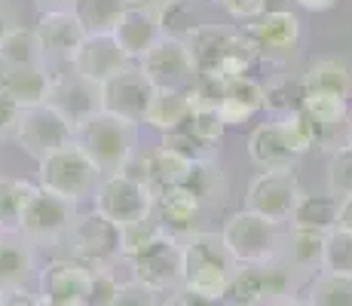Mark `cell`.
<instances>
[{"label":"cell","mask_w":352,"mask_h":306,"mask_svg":"<svg viewBox=\"0 0 352 306\" xmlns=\"http://www.w3.org/2000/svg\"><path fill=\"white\" fill-rule=\"evenodd\" d=\"M187 46L196 61V74L206 80H218V83L248 77L252 67L261 61V50L245 31L199 28L187 40Z\"/></svg>","instance_id":"obj_1"},{"label":"cell","mask_w":352,"mask_h":306,"mask_svg":"<svg viewBox=\"0 0 352 306\" xmlns=\"http://www.w3.org/2000/svg\"><path fill=\"white\" fill-rule=\"evenodd\" d=\"M239 263L233 261L230 248L221 239V233H196L184 236L181 242V288L193 291V294L206 297V300H221L227 291L230 278H233Z\"/></svg>","instance_id":"obj_2"},{"label":"cell","mask_w":352,"mask_h":306,"mask_svg":"<svg viewBox=\"0 0 352 306\" xmlns=\"http://www.w3.org/2000/svg\"><path fill=\"white\" fill-rule=\"evenodd\" d=\"M74 141L96 162L101 175L123 172L138 151V122L107 111H96L92 117L74 126Z\"/></svg>","instance_id":"obj_3"},{"label":"cell","mask_w":352,"mask_h":306,"mask_svg":"<svg viewBox=\"0 0 352 306\" xmlns=\"http://www.w3.org/2000/svg\"><path fill=\"white\" fill-rule=\"evenodd\" d=\"M221 239L239 267H257V263H270L282 254L285 233H282V223L242 208V212H233L227 217Z\"/></svg>","instance_id":"obj_4"},{"label":"cell","mask_w":352,"mask_h":306,"mask_svg":"<svg viewBox=\"0 0 352 306\" xmlns=\"http://www.w3.org/2000/svg\"><path fill=\"white\" fill-rule=\"evenodd\" d=\"M37 166H40V172H37L40 187L52 190V193H58V196H67V199H74V202L92 196L101 181L98 166L86 156V151L77 141H71V144H65V147H58V151H52L50 156H43Z\"/></svg>","instance_id":"obj_5"},{"label":"cell","mask_w":352,"mask_h":306,"mask_svg":"<svg viewBox=\"0 0 352 306\" xmlns=\"http://www.w3.org/2000/svg\"><path fill=\"white\" fill-rule=\"evenodd\" d=\"M96 212L104 215L107 221H113L117 227H126V223H135L141 217L153 215V193L144 181H138L135 175L113 172V175H101L96 193Z\"/></svg>","instance_id":"obj_6"},{"label":"cell","mask_w":352,"mask_h":306,"mask_svg":"<svg viewBox=\"0 0 352 306\" xmlns=\"http://www.w3.org/2000/svg\"><path fill=\"white\" fill-rule=\"evenodd\" d=\"M80 217L77 202L67 199V196H58L52 190H43L37 184L34 193L28 196L22 208V221H19V230L34 242V245H46V242H58L71 233L74 221Z\"/></svg>","instance_id":"obj_7"},{"label":"cell","mask_w":352,"mask_h":306,"mask_svg":"<svg viewBox=\"0 0 352 306\" xmlns=\"http://www.w3.org/2000/svg\"><path fill=\"white\" fill-rule=\"evenodd\" d=\"M16 141L22 144V151L34 156V160H43L58 147L71 144L74 141V126L67 122L56 107L43 105H34V107H22L16 122Z\"/></svg>","instance_id":"obj_8"},{"label":"cell","mask_w":352,"mask_h":306,"mask_svg":"<svg viewBox=\"0 0 352 306\" xmlns=\"http://www.w3.org/2000/svg\"><path fill=\"white\" fill-rule=\"evenodd\" d=\"M138 67L153 83V89H190L199 80L190 46L184 40H172V37H160L138 58Z\"/></svg>","instance_id":"obj_9"},{"label":"cell","mask_w":352,"mask_h":306,"mask_svg":"<svg viewBox=\"0 0 352 306\" xmlns=\"http://www.w3.org/2000/svg\"><path fill=\"white\" fill-rule=\"evenodd\" d=\"M300 196V181L291 168H270V172H261L252 181V187L245 193V208L267 217V221L285 223L291 221V212L297 208Z\"/></svg>","instance_id":"obj_10"},{"label":"cell","mask_w":352,"mask_h":306,"mask_svg":"<svg viewBox=\"0 0 352 306\" xmlns=\"http://www.w3.org/2000/svg\"><path fill=\"white\" fill-rule=\"evenodd\" d=\"M65 239L71 242L74 261L86 267H111L117 257H123L120 254V227L98 212L77 217Z\"/></svg>","instance_id":"obj_11"},{"label":"cell","mask_w":352,"mask_h":306,"mask_svg":"<svg viewBox=\"0 0 352 306\" xmlns=\"http://www.w3.org/2000/svg\"><path fill=\"white\" fill-rule=\"evenodd\" d=\"M153 95V83L144 77L138 65H129L120 74L107 77L104 83H98V105L101 111L117 113L123 120L141 122L147 111V101Z\"/></svg>","instance_id":"obj_12"},{"label":"cell","mask_w":352,"mask_h":306,"mask_svg":"<svg viewBox=\"0 0 352 306\" xmlns=\"http://www.w3.org/2000/svg\"><path fill=\"white\" fill-rule=\"evenodd\" d=\"M132 267V278L147 288H153L157 294L162 291H178L181 288V239L172 233H166L160 242H153L147 251H141L138 257H129Z\"/></svg>","instance_id":"obj_13"},{"label":"cell","mask_w":352,"mask_h":306,"mask_svg":"<svg viewBox=\"0 0 352 306\" xmlns=\"http://www.w3.org/2000/svg\"><path fill=\"white\" fill-rule=\"evenodd\" d=\"M34 34H37L46 61L50 58L71 61L83 46V40L89 37V28H86V19L77 10H43Z\"/></svg>","instance_id":"obj_14"},{"label":"cell","mask_w":352,"mask_h":306,"mask_svg":"<svg viewBox=\"0 0 352 306\" xmlns=\"http://www.w3.org/2000/svg\"><path fill=\"white\" fill-rule=\"evenodd\" d=\"M40 282V303L62 306V303H86L92 285V270L71 257H56L37 276Z\"/></svg>","instance_id":"obj_15"},{"label":"cell","mask_w":352,"mask_h":306,"mask_svg":"<svg viewBox=\"0 0 352 306\" xmlns=\"http://www.w3.org/2000/svg\"><path fill=\"white\" fill-rule=\"evenodd\" d=\"M132 65V58L120 50V43L111 37V31H89V37L83 40V46L77 50V56L71 58V71H77L89 83H104L107 77L120 74L123 67Z\"/></svg>","instance_id":"obj_16"},{"label":"cell","mask_w":352,"mask_h":306,"mask_svg":"<svg viewBox=\"0 0 352 306\" xmlns=\"http://www.w3.org/2000/svg\"><path fill=\"white\" fill-rule=\"evenodd\" d=\"M107 31H111V37L117 40L120 50L132 61H138L162 37L160 22H157V10H147V6H123V10L111 19V28Z\"/></svg>","instance_id":"obj_17"},{"label":"cell","mask_w":352,"mask_h":306,"mask_svg":"<svg viewBox=\"0 0 352 306\" xmlns=\"http://www.w3.org/2000/svg\"><path fill=\"white\" fill-rule=\"evenodd\" d=\"M46 105L56 107L62 117L77 126L83 122L86 117H92L96 111H101L98 105V86L83 80L77 71L71 74H62V77H52V86H50V95H46Z\"/></svg>","instance_id":"obj_18"},{"label":"cell","mask_w":352,"mask_h":306,"mask_svg":"<svg viewBox=\"0 0 352 306\" xmlns=\"http://www.w3.org/2000/svg\"><path fill=\"white\" fill-rule=\"evenodd\" d=\"M202 215V199L190 187H168L153 196V217L168 230L172 236H190L196 233V221Z\"/></svg>","instance_id":"obj_19"},{"label":"cell","mask_w":352,"mask_h":306,"mask_svg":"<svg viewBox=\"0 0 352 306\" xmlns=\"http://www.w3.org/2000/svg\"><path fill=\"white\" fill-rule=\"evenodd\" d=\"M52 86L50 67H12L0 61V95L16 101L19 107H34L43 105Z\"/></svg>","instance_id":"obj_20"},{"label":"cell","mask_w":352,"mask_h":306,"mask_svg":"<svg viewBox=\"0 0 352 306\" xmlns=\"http://www.w3.org/2000/svg\"><path fill=\"white\" fill-rule=\"evenodd\" d=\"M245 34L254 40V46L263 52H291L300 40V19L288 10L263 12L245 28Z\"/></svg>","instance_id":"obj_21"},{"label":"cell","mask_w":352,"mask_h":306,"mask_svg":"<svg viewBox=\"0 0 352 306\" xmlns=\"http://www.w3.org/2000/svg\"><path fill=\"white\" fill-rule=\"evenodd\" d=\"M34 276V242L22 230H0V288H25Z\"/></svg>","instance_id":"obj_22"},{"label":"cell","mask_w":352,"mask_h":306,"mask_svg":"<svg viewBox=\"0 0 352 306\" xmlns=\"http://www.w3.org/2000/svg\"><path fill=\"white\" fill-rule=\"evenodd\" d=\"M190 166L193 160H187V156L168 151V147H157L153 153H147L144 160H138V168L141 172H126L135 175L138 181H144L147 187H151V193L157 196L160 190H168V187H181V184L187 181V175H190Z\"/></svg>","instance_id":"obj_23"},{"label":"cell","mask_w":352,"mask_h":306,"mask_svg":"<svg viewBox=\"0 0 352 306\" xmlns=\"http://www.w3.org/2000/svg\"><path fill=\"white\" fill-rule=\"evenodd\" d=\"M248 156L263 172H270V168H294V162H297V156L291 153V147L282 138V129L276 122V117L270 122H261L252 132V138H248Z\"/></svg>","instance_id":"obj_24"},{"label":"cell","mask_w":352,"mask_h":306,"mask_svg":"<svg viewBox=\"0 0 352 306\" xmlns=\"http://www.w3.org/2000/svg\"><path fill=\"white\" fill-rule=\"evenodd\" d=\"M322 236L324 233H313V230H297L291 227V233L282 242V254L279 261L288 270H294L297 276H313L322 267Z\"/></svg>","instance_id":"obj_25"},{"label":"cell","mask_w":352,"mask_h":306,"mask_svg":"<svg viewBox=\"0 0 352 306\" xmlns=\"http://www.w3.org/2000/svg\"><path fill=\"white\" fill-rule=\"evenodd\" d=\"M187 113H190L187 89H153L141 122L160 129V132H172V129H178L187 120Z\"/></svg>","instance_id":"obj_26"},{"label":"cell","mask_w":352,"mask_h":306,"mask_svg":"<svg viewBox=\"0 0 352 306\" xmlns=\"http://www.w3.org/2000/svg\"><path fill=\"white\" fill-rule=\"evenodd\" d=\"M303 92H331L349 98L352 92V71L343 58H319L307 67L300 77Z\"/></svg>","instance_id":"obj_27"},{"label":"cell","mask_w":352,"mask_h":306,"mask_svg":"<svg viewBox=\"0 0 352 306\" xmlns=\"http://www.w3.org/2000/svg\"><path fill=\"white\" fill-rule=\"evenodd\" d=\"M337 206L340 199H334L331 193L324 196H313V193H303L297 208L291 212V227L297 230H313V233H328V230L337 227Z\"/></svg>","instance_id":"obj_28"},{"label":"cell","mask_w":352,"mask_h":306,"mask_svg":"<svg viewBox=\"0 0 352 306\" xmlns=\"http://www.w3.org/2000/svg\"><path fill=\"white\" fill-rule=\"evenodd\" d=\"M303 113L319 126L322 132V144L328 138V132L346 126V113H349V98L343 95H331V92H303Z\"/></svg>","instance_id":"obj_29"},{"label":"cell","mask_w":352,"mask_h":306,"mask_svg":"<svg viewBox=\"0 0 352 306\" xmlns=\"http://www.w3.org/2000/svg\"><path fill=\"white\" fill-rule=\"evenodd\" d=\"M0 61L12 67H43L46 65V56L40 50V40L34 28H22L16 25L3 40H0Z\"/></svg>","instance_id":"obj_30"},{"label":"cell","mask_w":352,"mask_h":306,"mask_svg":"<svg viewBox=\"0 0 352 306\" xmlns=\"http://www.w3.org/2000/svg\"><path fill=\"white\" fill-rule=\"evenodd\" d=\"M276 122H279L282 138H285V144L291 147V153H294L297 160H300L303 153L322 147L319 126H316L303 111H291V113H285V117H276Z\"/></svg>","instance_id":"obj_31"},{"label":"cell","mask_w":352,"mask_h":306,"mask_svg":"<svg viewBox=\"0 0 352 306\" xmlns=\"http://www.w3.org/2000/svg\"><path fill=\"white\" fill-rule=\"evenodd\" d=\"M303 300L309 306H352V276H337V273L313 276Z\"/></svg>","instance_id":"obj_32"},{"label":"cell","mask_w":352,"mask_h":306,"mask_svg":"<svg viewBox=\"0 0 352 306\" xmlns=\"http://www.w3.org/2000/svg\"><path fill=\"white\" fill-rule=\"evenodd\" d=\"M157 22H160V34H162V37L184 40V43L202 28V25L196 22V10H193L190 0H172V3L160 6V10H157Z\"/></svg>","instance_id":"obj_33"},{"label":"cell","mask_w":352,"mask_h":306,"mask_svg":"<svg viewBox=\"0 0 352 306\" xmlns=\"http://www.w3.org/2000/svg\"><path fill=\"white\" fill-rule=\"evenodd\" d=\"M319 273L352 276V233L334 227L322 236V267Z\"/></svg>","instance_id":"obj_34"},{"label":"cell","mask_w":352,"mask_h":306,"mask_svg":"<svg viewBox=\"0 0 352 306\" xmlns=\"http://www.w3.org/2000/svg\"><path fill=\"white\" fill-rule=\"evenodd\" d=\"M168 230L162 227L153 215L141 217V221L135 223H126V227H120V254L126 257H138L141 251H147L153 242H160L162 236H166Z\"/></svg>","instance_id":"obj_35"},{"label":"cell","mask_w":352,"mask_h":306,"mask_svg":"<svg viewBox=\"0 0 352 306\" xmlns=\"http://www.w3.org/2000/svg\"><path fill=\"white\" fill-rule=\"evenodd\" d=\"M37 184L19 178H0V230H19L22 208Z\"/></svg>","instance_id":"obj_36"},{"label":"cell","mask_w":352,"mask_h":306,"mask_svg":"<svg viewBox=\"0 0 352 306\" xmlns=\"http://www.w3.org/2000/svg\"><path fill=\"white\" fill-rule=\"evenodd\" d=\"M303 107V83L300 80L282 77L276 83L263 86V111H270L273 117H285L291 111Z\"/></svg>","instance_id":"obj_37"},{"label":"cell","mask_w":352,"mask_h":306,"mask_svg":"<svg viewBox=\"0 0 352 306\" xmlns=\"http://www.w3.org/2000/svg\"><path fill=\"white\" fill-rule=\"evenodd\" d=\"M184 187H190L196 196L202 199V206L212 199H221L224 193V175H221L218 160H196L190 166V175H187Z\"/></svg>","instance_id":"obj_38"},{"label":"cell","mask_w":352,"mask_h":306,"mask_svg":"<svg viewBox=\"0 0 352 306\" xmlns=\"http://www.w3.org/2000/svg\"><path fill=\"white\" fill-rule=\"evenodd\" d=\"M160 147H168V151L187 156V160H193V162L196 160H214V151H218V147H212V144H206V141L196 138L184 122H181L178 129H172V132H162Z\"/></svg>","instance_id":"obj_39"},{"label":"cell","mask_w":352,"mask_h":306,"mask_svg":"<svg viewBox=\"0 0 352 306\" xmlns=\"http://www.w3.org/2000/svg\"><path fill=\"white\" fill-rule=\"evenodd\" d=\"M328 193L334 199L352 196V147L343 144L331 153V166H328Z\"/></svg>","instance_id":"obj_40"},{"label":"cell","mask_w":352,"mask_h":306,"mask_svg":"<svg viewBox=\"0 0 352 306\" xmlns=\"http://www.w3.org/2000/svg\"><path fill=\"white\" fill-rule=\"evenodd\" d=\"M184 126L190 129L199 141H206V144H212V147H218L221 138H224V132H227V126L218 117V107H199V111H190L187 120H184Z\"/></svg>","instance_id":"obj_41"},{"label":"cell","mask_w":352,"mask_h":306,"mask_svg":"<svg viewBox=\"0 0 352 306\" xmlns=\"http://www.w3.org/2000/svg\"><path fill=\"white\" fill-rule=\"evenodd\" d=\"M89 270H92V285H89L86 306H111L120 288L117 276L111 273V267H89Z\"/></svg>","instance_id":"obj_42"},{"label":"cell","mask_w":352,"mask_h":306,"mask_svg":"<svg viewBox=\"0 0 352 306\" xmlns=\"http://www.w3.org/2000/svg\"><path fill=\"white\" fill-rule=\"evenodd\" d=\"M111 306H160V294L153 288H147V285L129 278V282H120L117 297H113Z\"/></svg>","instance_id":"obj_43"},{"label":"cell","mask_w":352,"mask_h":306,"mask_svg":"<svg viewBox=\"0 0 352 306\" xmlns=\"http://www.w3.org/2000/svg\"><path fill=\"white\" fill-rule=\"evenodd\" d=\"M254 113H261V111H254L252 105H245V101H239V98H230V95H221L218 117H221V122H224L227 129L242 126V122H248V120L254 117Z\"/></svg>","instance_id":"obj_44"},{"label":"cell","mask_w":352,"mask_h":306,"mask_svg":"<svg viewBox=\"0 0 352 306\" xmlns=\"http://www.w3.org/2000/svg\"><path fill=\"white\" fill-rule=\"evenodd\" d=\"M221 6L236 22H254L267 12V0H221Z\"/></svg>","instance_id":"obj_45"},{"label":"cell","mask_w":352,"mask_h":306,"mask_svg":"<svg viewBox=\"0 0 352 306\" xmlns=\"http://www.w3.org/2000/svg\"><path fill=\"white\" fill-rule=\"evenodd\" d=\"M19 113H22V107H19L16 101H10L6 95H0V138H3V135H12V132H16Z\"/></svg>","instance_id":"obj_46"},{"label":"cell","mask_w":352,"mask_h":306,"mask_svg":"<svg viewBox=\"0 0 352 306\" xmlns=\"http://www.w3.org/2000/svg\"><path fill=\"white\" fill-rule=\"evenodd\" d=\"M0 306H43L37 294H28L25 288H6L0 294Z\"/></svg>","instance_id":"obj_47"},{"label":"cell","mask_w":352,"mask_h":306,"mask_svg":"<svg viewBox=\"0 0 352 306\" xmlns=\"http://www.w3.org/2000/svg\"><path fill=\"white\" fill-rule=\"evenodd\" d=\"M168 306H218V303L206 300V297L193 294V291H187V288H178V291H172V300H168Z\"/></svg>","instance_id":"obj_48"},{"label":"cell","mask_w":352,"mask_h":306,"mask_svg":"<svg viewBox=\"0 0 352 306\" xmlns=\"http://www.w3.org/2000/svg\"><path fill=\"white\" fill-rule=\"evenodd\" d=\"M16 6L10 3V0H0V40L6 37L12 28H16Z\"/></svg>","instance_id":"obj_49"},{"label":"cell","mask_w":352,"mask_h":306,"mask_svg":"<svg viewBox=\"0 0 352 306\" xmlns=\"http://www.w3.org/2000/svg\"><path fill=\"white\" fill-rule=\"evenodd\" d=\"M337 227L352 233V196H343L340 206H337Z\"/></svg>","instance_id":"obj_50"},{"label":"cell","mask_w":352,"mask_h":306,"mask_svg":"<svg viewBox=\"0 0 352 306\" xmlns=\"http://www.w3.org/2000/svg\"><path fill=\"white\" fill-rule=\"evenodd\" d=\"M297 3H300L303 10H309V12H328V10H334L337 6V0H297Z\"/></svg>","instance_id":"obj_51"},{"label":"cell","mask_w":352,"mask_h":306,"mask_svg":"<svg viewBox=\"0 0 352 306\" xmlns=\"http://www.w3.org/2000/svg\"><path fill=\"white\" fill-rule=\"evenodd\" d=\"M40 6H46V0H37ZM50 3H56L52 10H74V6L80 3V0H50Z\"/></svg>","instance_id":"obj_52"},{"label":"cell","mask_w":352,"mask_h":306,"mask_svg":"<svg viewBox=\"0 0 352 306\" xmlns=\"http://www.w3.org/2000/svg\"><path fill=\"white\" fill-rule=\"evenodd\" d=\"M270 306H309V303L300 300V297H279V300H273Z\"/></svg>","instance_id":"obj_53"},{"label":"cell","mask_w":352,"mask_h":306,"mask_svg":"<svg viewBox=\"0 0 352 306\" xmlns=\"http://www.w3.org/2000/svg\"><path fill=\"white\" fill-rule=\"evenodd\" d=\"M166 3H172V0H141V6H147V10H160Z\"/></svg>","instance_id":"obj_54"},{"label":"cell","mask_w":352,"mask_h":306,"mask_svg":"<svg viewBox=\"0 0 352 306\" xmlns=\"http://www.w3.org/2000/svg\"><path fill=\"white\" fill-rule=\"evenodd\" d=\"M346 144L352 147V107H349V113H346Z\"/></svg>","instance_id":"obj_55"},{"label":"cell","mask_w":352,"mask_h":306,"mask_svg":"<svg viewBox=\"0 0 352 306\" xmlns=\"http://www.w3.org/2000/svg\"><path fill=\"white\" fill-rule=\"evenodd\" d=\"M62 306H86V303H62Z\"/></svg>","instance_id":"obj_56"},{"label":"cell","mask_w":352,"mask_h":306,"mask_svg":"<svg viewBox=\"0 0 352 306\" xmlns=\"http://www.w3.org/2000/svg\"><path fill=\"white\" fill-rule=\"evenodd\" d=\"M0 294H3V288H0Z\"/></svg>","instance_id":"obj_57"}]
</instances>
